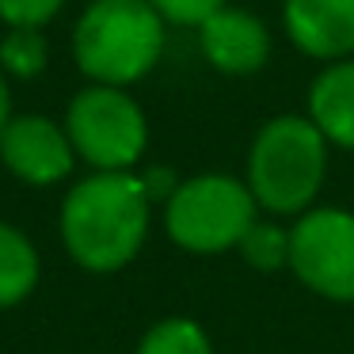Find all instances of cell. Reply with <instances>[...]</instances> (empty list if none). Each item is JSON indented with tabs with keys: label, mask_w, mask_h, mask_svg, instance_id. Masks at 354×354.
<instances>
[{
	"label": "cell",
	"mask_w": 354,
	"mask_h": 354,
	"mask_svg": "<svg viewBox=\"0 0 354 354\" xmlns=\"http://www.w3.org/2000/svg\"><path fill=\"white\" fill-rule=\"evenodd\" d=\"M153 202L141 191L138 171H92L62 198V244L77 267L115 274L130 267L149 240Z\"/></svg>",
	"instance_id": "1"
},
{
	"label": "cell",
	"mask_w": 354,
	"mask_h": 354,
	"mask_svg": "<svg viewBox=\"0 0 354 354\" xmlns=\"http://www.w3.org/2000/svg\"><path fill=\"white\" fill-rule=\"evenodd\" d=\"M168 19L149 0H88L69 35V50L88 84L130 88L160 65Z\"/></svg>",
	"instance_id": "2"
},
{
	"label": "cell",
	"mask_w": 354,
	"mask_h": 354,
	"mask_svg": "<svg viewBox=\"0 0 354 354\" xmlns=\"http://www.w3.org/2000/svg\"><path fill=\"white\" fill-rule=\"evenodd\" d=\"M328 138L308 115H278L259 126L248 149V191L274 217L313 209L328 179Z\"/></svg>",
	"instance_id": "3"
},
{
	"label": "cell",
	"mask_w": 354,
	"mask_h": 354,
	"mask_svg": "<svg viewBox=\"0 0 354 354\" xmlns=\"http://www.w3.org/2000/svg\"><path fill=\"white\" fill-rule=\"evenodd\" d=\"M259 221V202L244 179L206 171L179 183V191L164 202L168 240L194 255H221L240 248L244 232Z\"/></svg>",
	"instance_id": "4"
},
{
	"label": "cell",
	"mask_w": 354,
	"mask_h": 354,
	"mask_svg": "<svg viewBox=\"0 0 354 354\" xmlns=\"http://www.w3.org/2000/svg\"><path fill=\"white\" fill-rule=\"evenodd\" d=\"M62 122L77 160H84L92 171H133L145 156L149 118L126 88L84 84L69 100Z\"/></svg>",
	"instance_id": "5"
},
{
	"label": "cell",
	"mask_w": 354,
	"mask_h": 354,
	"mask_svg": "<svg viewBox=\"0 0 354 354\" xmlns=\"http://www.w3.org/2000/svg\"><path fill=\"white\" fill-rule=\"evenodd\" d=\"M290 270L328 301H354V214L313 206L290 229Z\"/></svg>",
	"instance_id": "6"
},
{
	"label": "cell",
	"mask_w": 354,
	"mask_h": 354,
	"mask_svg": "<svg viewBox=\"0 0 354 354\" xmlns=\"http://www.w3.org/2000/svg\"><path fill=\"white\" fill-rule=\"evenodd\" d=\"M0 164L27 187H54L73 176L77 149L65 122H54L50 115H12L0 130Z\"/></svg>",
	"instance_id": "7"
},
{
	"label": "cell",
	"mask_w": 354,
	"mask_h": 354,
	"mask_svg": "<svg viewBox=\"0 0 354 354\" xmlns=\"http://www.w3.org/2000/svg\"><path fill=\"white\" fill-rule=\"evenodd\" d=\"M198 50L221 77H255L270 62V31L255 12L225 4L198 27Z\"/></svg>",
	"instance_id": "8"
},
{
	"label": "cell",
	"mask_w": 354,
	"mask_h": 354,
	"mask_svg": "<svg viewBox=\"0 0 354 354\" xmlns=\"http://www.w3.org/2000/svg\"><path fill=\"white\" fill-rule=\"evenodd\" d=\"M282 31L313 62L354 57V0H282Z\"/></svg>",
	"instance_id": "9"
},
{
	"label": "cell",
	"mask_w": 354,
	"mask_h": 354,
	"mask_svg": "<svg viewBox=\"0 0 354 354\" xmlns=\"http://www.w3.org/2000/svg\"><path fill=\"white\" fill-rule=\"evenodd\" d=\"M308 118L328 145L354 153V57L324 65L308 84Z\"/></svg>",
	"instance_id": "10"
},
{
	"label": "cell",
	"mask_w": 354,
	"mask_h": 354,
	"mask_svg": "<svg viewBox=\"0 0 354 354\" xmlns=\"http://www.w3.org/2000/svg\"><path fill=\"white\" fill-rule=\"evenodd\" d=\"M39 252L31 236L16 225L0 221V308H12L27 301L39 286Z\"/></svg>",
	"instance_id": "11"
},
{
	"label": "cell",
	"mask_w": 354,
	"mask_h": 354,
	"mask_svg": "<svg viewBox=\"0 0 354 354\" xmlns=\"http://www.w3.org/2000/svg\"><path fill=\"white\" fill-rule=\"evenodd\" d=\"M50 65V42L42 27H8L0 39V69L8 80H39Z\"/></svg>",
	"instance_id": "12"
},
{
	"label": "cell",
	"mask_w": 354,
	"mask_h": 354,
	"mask_svg": "<svg viewBox=\"0 0 354 354\" xmlns=\"http://www.w3.org/2000/svg\"><path fill=\"white\" fill-rule=\"evenodd\" d=\"M138 354H214V343L191 316H164L141 335Z\"/></svg>",
	"instance_id": "13"
},
{
	"label": "cell",
	"mask_w": 354,
	"mask_h": 354,
	"mask_svg": "<svg viewBox=\"0 0 354 354\" xmlns=\"http://www.w3.org/2000/svg\"><path fill=\"white\" fill-rule=\"evenodd\" d=\"M236 252L252 270H263V274L282 270V267H290V229L278 221H255L244 232Z\"/></svg>",
	"instance_id": "14"
},
{
	"label": "cell",
	"mask_w": 354,
	"mask_h": 354,
	"mask_svg": "<svg viewBox=\"0 0 354 354\" xmlns=\"http://www.w3.org/2000/svg\"><path fill=\"white\" fill-rule=\"evenodd\" d=\"M65 0H0L4 27H46L62 16Z\"/></svg>",
	"instance_id": "15"
},
{
	"label": "cell",
	"mask_w": 354,
	"mask_h": 354,
	"mask_svg": "<svg viewBox=\"0 0 354 354\" xmlns=\"http://www.w3.org/2000/svg\"><path fill=\"white\" fill-rule=\"evenodd\" d=\"M149 4L176 27H202L229 0H149Z\"/></svg>",
	"instance_id": "16"
},
{
	"label": "cell",
	"mask_w": 354,
	"mask_h": 354,
	"mask_svg": "<svg viewBox=\"0 0 354 354\" xmlns=\"http://www.w3.org/2000/svg\"><path fill=\"white\" fill-rule=\"evenodd\" d=\"M138 179H141V191H145V198L153 202H168L171 194L179 191V183H183V179L176 176V168H168V164H149V168H141L138 171Z\"/></svg>",
	"instance_id": "17"
},
{
	"label": "cell",
	"mask_w": 354,
	"mask_h": 354,
	"mask_svg": "<svg viewBox=\"0 0 354 354\" xmlns=\"http://www.w3.org/2000/svg\"><path fill=\"white\" fill-rule=\"evenodd\" d=\"M12 122V80L4 77V69H0V130Z\"/></svg>",
	"instance_id": "18"
}]
</instances>
